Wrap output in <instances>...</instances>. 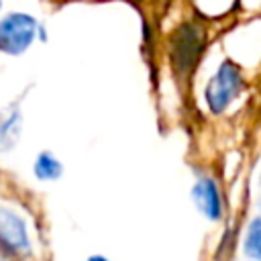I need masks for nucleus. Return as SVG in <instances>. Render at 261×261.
<instances>
[{
    "label": "nucleus",
    "instance_id": "1",
    "mask_svg": "<svg viewBox=\"0 0 261 261\" xmlns=\"http://www.w3.org/2000/svg\"><path fill=\"white\" fill-rule=\"evenodd\" d=\"M241 90H243L241 69L232 61H222L220 67L216 69V73L210 77L206 92H204V98H206L208 108L214 114H220L241 94Z\"/></svg>",
    "mask_w": 261,
    "mask_h": 261
},
{
    "label": "nucleus",
    "instance_id": "2",
    "mask_svg": "<svg viewBox=\"0 0 261 261\" xmlns=\"http://www.w3.org/2000/svg\"><path fill=\"white\" fill-rule=\"evenodd\" d=\"M37 33V20L22 12H12L0 20V51L18 55L31 47Z\"/></svg>",
    "mask_w": 261,
    "mask_h": 261
},
{
    "label": "nucleus",
    "instance_id": "3",
    "mask_svg": "<svg viewBox=\"0 0 261 261\" xmlns=\"http://www.w3.org/2000/svg\"><path fill=\"white\" fill-rule=\"evenodd\" d=\"M0 243L8 251L18 253V255H29L31 251V241L27 234L24 220L16 212L6 210V208L0 210Z\"/></svg>",
    "mask_w": 261,
    "mask_h": 261
},
{
    "label": "nucleus",
    "instance_id": "4",
    "mask_svg": "<svg viewBox=\"0 0 261 261\" xmlns=\"http://www.w3.org/2000/svg\"><path fill=\"white\" fill-rule=\"evenodd\" d=\"M192 198L198 206V210L210 218V220H218L220 212H222V204H220V194L216 184L210 177H202L196 181L194 190H192Z\"/></svg>",
    "mask_w": 261,
    "mask_h": 261
},
{
    "label": "nucleus",
    "instance_id": "5",
    "mask_svg": "<svg viewBox=\"0 0 261 261\" xmlns=\"http://www.w3.org/2000/svg\"><path fill=\"white\" fill-rule=\"evenodd\" d=\"M175 49H173V61L175 65L186 71L194 65L196 57H198V51H200V39H198V33L192 29V27H184L177 37H175Z\"/></svg>",
    "mask_w": 261,
    "mask_h": 261
},
{
    "label": "nucleus",
    "instance_id": "6",
    "mask_svg": "<svg viewBox=\"0 0 261 261\" xmlns=\"http://www.w3.org/2000/svg\"><path fill=\"white\" fill-rule=\"evenodd\" d=\"M20 135V114L16 108L4 110L0 114V153L12 149Z\"/></svg>",
    "mask_w": 261,
    "mask_h": 261
},
{
    "label": "nucleus",
    "instance_id": "7",
    "mask_svg": "<svg viewBox=\"0 0 261 261\" xmlns=\"http://www.w3.org/2000/svg\"><path fill=\"white\" fill-rule=\"evenodd\" d=\"M63 173V167L59 163V159H55L49 153H41L35 161V175L43 181H53Z\"/></svg>",
    "mask_w": 261,
    "mask_h": 261
},
{
    "label": "nucleus",
    "instance_id": "8",
    "mask_svg": "<svg viewBox=\"0 0 261 261\" xmlns=\"http://www.w3.org/2000/svg\"><path fill=\"white\" fill-rule=\"evenodd\" d=\"M245 253L261 261V218H255L245 237Z\"/></svg>",
    "mask_w": 261,
    "mask_h": 261
},
{
    "label": "nucleus",
    "instance_id": "9",
    "mask_svg": "<svg viewBox=\"0 0 261 261\" xmlns=\"http://www.w3.org/2000/svg\"><path fill=\"white\" fill-rule=\"evenodd\" d=\"M88 261H108V259H106V257H102V255H92Z\"/></svg>",
    "mask_w": 261,
    "mask_h": 261
},
{
    "label": "nucleus",
    "instance_id": "10",
    "mask_svg": "<svg viewBox=\"0 0 261 261\" xmlns=\"http://www.w3.org/2000/svg\"><path fill=\"white\" fill-rule=\"evenodd\" d=\"M0 4H2V0H0Z\"/></svg>",
    "mask_w": 261,
    "mask_h": 261
}]
</instances>
